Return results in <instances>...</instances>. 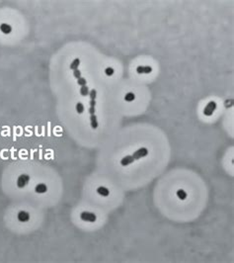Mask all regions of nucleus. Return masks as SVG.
Returning <instances> with one entry per match:
<instances>
[{
    "label": "nucleus",
    "instance_id": "20e7f679",
    "mask_svg": "<svg viewBox=\"0 0 234 263\" xmlns=\"http://www.w3.org/2000/svg\"><path fill=\"white\" fill-rule=\"evenodd\" d=\"M131 155L133 156L135 160L143 158V157H145V156L148 155V149L146 148H138L137 150H135V152L133 153Z\"/></svg>",
    "mask_w": 234,
    "mask_h": 263
},
{
    "label": "nucleus",
    "instance_id": "7ed1b4c3",
    "mask_svg": "<svg viewBox=\"0 0 234 263\" xmlns=\"http://www.w3.org/2000/svg\"><path fill=\"white\" fill-rule=\"evenodd\" d=\"M216 107H217V105L214 101H209L204 109V115L208 116V117L211 116L213 114V112L216 110Z\"/></svg>",
    "mask_w": 234,
    "mask_h": 263
},
{
    "label": "nucleus",
    "instance_id": "dca6fc26",
    "mask_svg": "<svg viewBox=\"0 0 234 263\" xmlns=\"http://www.w3.org/2000/svg\"><path fill=\"white\" fill-rule=\"evenodd\" d=\"M80 92H81V94L83 95V96H86V95L88 94V88H87V86H82V88L80 89Z\"/></svg>",
    "mask_w": 234,
    "mask_h": 263
},
{
    "label": "nucleus",
    "instance_id": "9d476101",
    "mask_svg": "<svg viewBox=\"0 0 234 263\" xmlns=\"http://www.w3.org/2000/svg\"><path fill=\"white\" fill-rule=\"evenodd\" d=\"M96 192L98 195L102 196V197H108L110 195V190L105 186H99L96 190Z\"/></svg>",
    "mask_w": 234,
    "mask_h": 263
},
{
    "label": "nucleus",
    "instance_id": "4468645a",
    "mask_svg": "<svg viewBox=\"0 0 234 263\" xmlns=\"http://www.w3.org/2000/svg\"><path fill=\"white\" fill-rule=\"evenodd\" d=\"M104 73L107 75V76H113L114 73H115V69H114L113 68H111V66H109V68H105Z\"/></svg>",
    "mask_w": 234,
    "mask_h": 263
},
{
    "label": "nucleus",
    "instance_id": "6e6552de",
    "mask_svg": "<svg viewBox=\"0 0 234 263\" xmlns=\"http://www.w3.org/2000/svg\"><path fill=\"white\" fill-rule=\"evenodd\" d=\"M135 161V158H133L132 155H126L121 159V165L122 166H129L131 163H133Z\"/></svg>",
    "mask_w": 234,
    "mask_h": 263
},
{
    "label": "nucleus",
    "instance_id": "ddd939ff",
    "mask_svg": "<svg viewBox=\"0 0 234 263\" xmlns=\"http://www.w3.org/2000/svg\"><path fill=\"white\" fill-rule=\"evenodd\" d=\"M135 100V95L132 92H129L125 95V101L126 102H132Z\"/></svg>",
    "mask_w": 234,
    "mask_h": 263
},
{
    "label": "nucleus",
    "instance_id": "0eeeda50",
    "mask_svg": "<svg viewBox=\"0 0 234 263\" xmlns=\"http://www.w3.org/2000/svg\"><path fill=\"white\" fill-rule=\"evenodd\" d=\"M12 26L9 25L8 23H2L0 25V32L3 35H10L12 33Z\"/></svg>",
    "mask_w": 234,
    "mask_h": 263
},
{
    "label": "nucleus",
    "instance_id": "9b49d317",
    "mask_svg": "<svg viewBox=\"0 0 234 263\" xmlns=\"http://www.w3.org/2000/svg\"><path fill=\"white\" fill-rule=\"evenodd\" d=\"M176 195H177V197L179 198L180 200H182V201L186 200L187 197H188L187 192L185 191V190H183V189H179V190H178L177 193H176Z\"/></svg>",
    "mask_w": 234,
    "mask_h": 263
},
{
    "label": "nucleus",
    "instance_id": "6ab92c4d",
    "mask_svg": "<svg viewBox=\"0 0 234 263\" xmlns=\"http://www.w3.org/2000/svg\"><path fill=\"white\" fill-rule=\"evenodd\" d=\"M74 75H75L76 77H79V78H80V72L78 71V70H75V71H74Z\"/></svg>",
    "mask_w": 234,
    "mask_h": 263
},
{
    "label": "nucleus",
    "instance_id": "2eb2a0df",
    "mask_svg": "<svg viewBox=\"0 0 234 263\" xmlns=\"http://www.w3.org/2000/svg\"><path fill=\"white\" fill-rule=\"evenodd\" d=\"M79 63H80V60L78 59H76L73 61V63H72V64L70 65V68H71V69H75V68H77V66L79 65Z\"/></svg>",
    "mask_w": 234,
    "mask_h": 263
},
{
    "label": "nucleus",
    "instance_id": "a211bd4d",
    "mask_svg": "<svg viewBox=\"0 0 234 263\" xmlns=\"http://www.w3.org/2000/svg\"><path fill=\"white\" fill-rule=\"evenodd\" d=\"M225 106H226V107H229V106H232V100L230 101V103H229V100H226V102H225Z\"/></svg>",
    "mask_w": 234,
    "mask_h": 263
},
{
    "label": "nucleus",
    "instance_id": "f257e3e1",
    "mask_svg": "<svg viewBox=\"0 0 234 263\" xmlns=\"http://www.w3.org/2000/svg\"><path fill=\"white\" fill-rule=\"evenodd\" d=\"M30 179H31L30 175L26 174V173H23V174L18 176L17 180H16V186H17V188H19V189L25 188L28 184H29Z\"/></svg>",
    "mask_w": 234,
    "mask_h": 263
},
{
    "label": "nucleus",
    "instance_id": "39448f33",
    "mask_svg": "<svg viewBox=\"0 0 234 263\" xmlns=\"http://www.w3.org/2000/svg\"><path fill=\"white\" fill-rule=\"evenodd\" d=\"M31 219V216L30 214L28 213L27 211H19L18 212V214H17V220L20 222V223H27V222H29Z\"/></svg>",
    "mask_w": 234,
    "mask_h": 263
},
{
    "label": "nucleus",
    "instance_id": "f8f14e48",
    "mask_svg": "<svg viewBox=\"0 0 234 263\" xmlns=\"http://www.w3.org/2000/svg\"><path fill=\"white\" fill-rule=\"evenodd\" d=\"M75 110H76V113L80 115V114H83V113H84V111H85V107H84V105H83L82 103L78 102V103H76V105H75Z\"/></svg>",
    "mask_w": 234,
    "mask_h": 263
},
{
    "label": "nucleus",
    "instance_id": "f3484780",
    "mask_svg": "<svg viewBox=\"0 0 234 263\" xmlns=\"http://www.w3.org/2000/svg\"><path fill=\"white\" fill-rule=\"evenodd\" d=\"M78 84H79V85H82V86H85V84H86V80L84 79V78H79V80H78Z\"/></svg>",
    "mask_w": 234,
    "mask_h": 263
},
{
    "label": "nucleus",
    "instance_id": "423d86ee",
    "mask_svg": "<svg viewBox=\"0 0 234 263\" xmlns=\"http://www.w3.org/2000/svg\"><path fill=\"white\" fill-rule=\"evenodd\" d=\"M136 72L138 74H149L152 72V68L148 65H138L136 68Z\"/></svg>",
    "mask_w": 234,
    "mask_h": 263
},
{
    "label": "nucleus",
    "instance_id": "1a4fd4ad",
    "mask_svg": "<svg viewBox=\"0 0 234 263\" xmlns=\"http://www.w3.org/2000/svg\"><path fill=\"white\" fill-rule=\"evenodd\" d=\"M35 192L37 194H44V193H47L48 192V186H47V184H44V183H39L36 185L35 187Z\"/></svg>",
    "mask_w": 234,
    "mask_h": 263
},
{
    "label": "nucleus",
    "instance_id": "f03ea898",
    "mask_svg": "<svg viewBox=\"0 0 234 263\" xmlns=\"http://www.w3.org/2000/svg\"><path fill=\"white\" fill-rule=\"evenodd\" d=\"M80 219L85 223H95L97 221V216L92 212L83 211L80 214Z\"/></svg>",
    "mask_w": 234,
    "mask_h": 263
}]
</instances>
